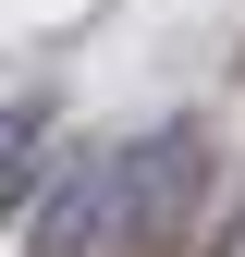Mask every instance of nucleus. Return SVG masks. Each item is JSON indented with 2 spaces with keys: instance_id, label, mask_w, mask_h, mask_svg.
Here are the masks:
<instances>
[{
  "instance_id": "nucleus-1",
  "label": "nucleus",
  "mask_w": 245,
  "mask_h": 257,
  "mask_svg": "<svg viewBox=\"0 0 245 257\" xmlns=\"http://www.w3.org/2000/svg\"><path fill=\"white\" fill-rule=\"evenodd\" d=\"M110 172H122V245H184V233H196V196H208V135H196V122L122 135Z\"/></svg>"
},
{
  "instance_id": "nucleus-2",
  "label": "nucleus",
  "mask_w": 245,
  "mask_h": 257,
  "mask_svg": "<svg viewBox=\"0 0 245 257\" xmlns=\"http://www.w3.org/2000/svg\"><path fill=\"white\" fill-rule=\"evenodd\" d=\"M98 245H122V172L110 147H74L49 159L37 208H25V257H98Z\"/></svg>"
},
{
  "instance_id": "nucleus-3",
  "label": "nucleus",
  "mask_w": 245,
  "mask_h": 257,
  "mask_svg": "<svg viewBox=\"0 0 245 257\" xmlns=\"http://www.w3.org/2000/svg\"><path fill=\"white\" fill-rule=\"evenodd\" d=\"M49 110L37 98H0V220H25V208H37V184H49Z\"/></svg>"
},
{
  "instance_id": "nucleus-4",
  "label": "nucleus",
  "mask_w": 245,
  "mask_h": 257,
  "mask_svg": "<svg viewBox=\"0 0 245 257\" xmlns=\"http://www.w3.org/2000/svg\"><path fill=\"white\" fill-rule=\"evenodd\" d=\"M221 257H245V220H233V233H221Z\"/></svg>"
}]
</instances>
